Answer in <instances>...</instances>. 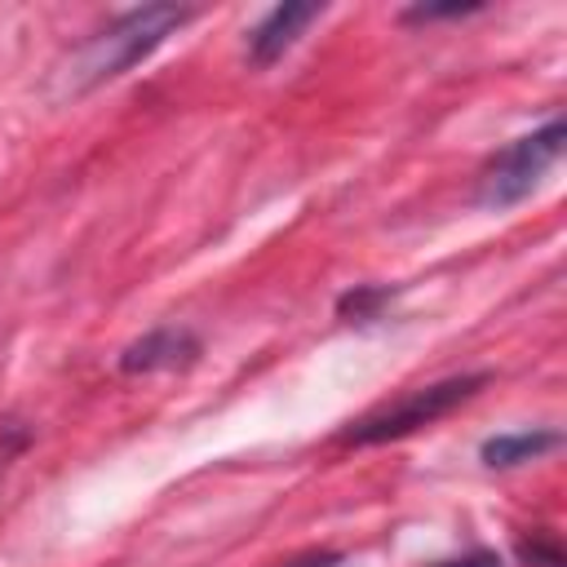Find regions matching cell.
I'll return each instance as SVG.
<instances>
[{
	"label": "cell",
	"instance_id": "6da1fadb",
	"mask_svg": "<svg viewBox=\"0 0 567 567\" xmlns=\"http://www.w3.org/2000/svg\"><path fill=\"white\" fill-rule=\"evenodd\" d=\"M190 18H195V9H186V4H142V9L120 13L106 31H97L80 49V58H75V84L80 89H93V84H106V80L133 71L142 58H151Z\"/></svg>",
	"mask_w": 567,
	"mask_h": 567
},
{
	"label": "cell",
	"instance_id": "7a4b0ae2",
	"mask_svg": "<svg viewBox=\"0 0 567 567\" xmlns=\"http://www.w3.org/2000/svg\"><path fill=\"white\" fill-rule=\"evenodd\" d=\"M563 142H567V124L554 115V120H545L540 128H532V133L514 137L509 146H501V151L483 164V173H478L474 204L487 208V213H505V208L523 204V199L545 182V173L558 164Z\"/></svg>",
	"mask_w": 567,
	"mask_h": 567
},
{
	"label": "cell",
	"instance_id": "3957f363",
	"mask_svg": "<svg viewBox=\"0 0 567 567\" xmlns=\"http://www.w3.org/2000/svg\"><path fill=\"white\" fill-rule=\"evenodd\" d=\"M492 377L487 372H465V377H447V381H434V385H421V390H408L403 399L350 421L341 430V443H354V447H372V443H390V439H403L421 425H434L439 416L456 412L465 399H474Z\"/></svg>",
	"mask_w": 567,
	"mask_h": 567
},
{
	"label": "cell",
	"instance_id": "277c9868",
	"mask_svg": "<svg viewBox=\"0 0 567 567\" xmlns=\"http://www.w3.org/2000/svg\"><path fill=\"white\" fill-rule=\"evenodd\" d=\"M199 359V337L190 328H151L146 337L128 341L120 350V372L146 377V372H177Z\"/></svg>",
	"mask_w": 567,
	"mask_h": 567
},
{
	"label": "cell",
	"instance_id": "5b68a950",
	"mask_svg": "<svg viewBox=\"0 0 567 567\" xmlns=\"http://www.w3.org/2000/svg\"><path fill=\"white\" fill-rule=\"evenodd\" d=\"M319 13H323V4H275V9L252 27V35H248V62H252L257 71L275 66V62L301 40V31H306Z\"/></svg>",
	"mask_w": 567,
	"mask_h": 567
},
{
	"label": "cell",
	"instance_id": "8992f818",
	"mask_svg": "<svg viewBox=\"0 0 567 567\" xmlns=\"http://www.w3.org/2000/svg\"><path fill=\"white\" fill-rule=\"evenodd\" d=\"M558 447V430H514V434H492L483 439L478 456L487 470H509V465H523V461H536L545 452Z\"/></svg>",
	"mask_w": 567,
	"mask_h": 567
},
{
	"label": "cell",
	"instance_id": "52a82bcc",
	"mask_svg": "<svg viewBox=\"0 0 567 567\" xmlns=\"http://www.w3.org/2000/svg\"><path fill=\"white\" fill-rule=\"evenodd\" d=\"M390 297H394V288H385V284H359V288L337 297V315L350 323H372Z\"/></svg>",
	"mask_w": 567,
	"mask_h": 567
},
{
	"label": "cell",
	"instance_id": "ba28073f",
	"mask_svg": "<svg viewBox=\"0 0 567 567\" xmlns=\"http://www.w3.org/2000/svg\"><path fill=\"white\" fill-rule=\"evenodd\" d=\"M518 554H523V563H527V567H567L558 536H554V532H545V527H536L532 536H523V540H518Z\"/></svg>",
	"mask_w": 567,
	"mask_h": 567
},
{
	"label": "cell",
	"instance_id": "9c48e42d",
	"mask_svg": "<svg viewBox=\"0 0 567 567\" xmlns=\"http://www.w3.org/2000/svg\"><path fill=\"white\" fill-rule=\"evenodd\" d=\"M465 13H478V4H412L403 18L408 22H434V18H465Z\"/></svg>",
	"mask_w": 567,
	"mask_h": 567
},
{
	"label": "cell",
	"instance_id": "30bf717a",
	"mask_svg": "<svg viewBox=\"0 0 567 567\" xmlns=\"http://www.w3.org/2000/svg\"><path fill=\"white\" fill-rule=\"evenodd\" d=\"M434 567H505L492 549H474V554H461V558H447V563H434Z\"/></svg>",
	"mask_w": 567,
	"mask_h": 567
},
{
	"label": "cell",
	"instance_id": "8fae6325",
	"mask_svg": "<svg viewBox=\"0 0 567 567\" xmlns=\"http://www.w3.org/2000/svg\"><path fill=\"white\" fill-rule=\"evenodd\" d=\"M337 563H341L337 549H310V554H301V558H292L284 567H337Z\"/></svg>",
	"mask_w": 567,
	"mask_h": 567
}]
</instances>
